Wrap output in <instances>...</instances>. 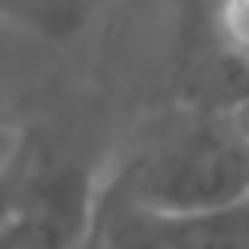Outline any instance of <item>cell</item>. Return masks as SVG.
Returning a JSON list of instances; mask_svg holds the SVG:
<instances>
[{
	"mask_svg": "<svg viewBox=\"0 0 249 249\" xmlns=\"http://www.w3.org/2000/svg\"><path fill=\"white\" fill-rule=\"evenodd\" d=\"M113 183L163 218L202 214L249 195V136L237 109L198 101L175 109Z\"/></svg>",
	"mask_w": 249,
	"mask_h": 249,
	"instance_id": "6da1fadb",
	"label": "cell"
},
{
	"mask_svg": "<svg viewBox=\"0 0 249 249\" xmlns=\"http://www.w3.org/2000/svg\"><path fill=\"white\" fill-rule=\"evenodd\" d=\"M97 237H101V249H171V237H167L160 214L132 202L117 183L101 187Z\"/></svg>",
	"mask_w": 249,
	"mask_h": 249,
	"instance_id": "7a4b0ae2",
	"label": "cell"
},
{
	"mask_svg": "<svg viewBox=\"0 0 249 249\" xmlns=\"http://www.w3.org/2000/svg\"><path fill=\"white\" fill-rule=\"evenodd\" d=\"M160 222L171 237V249H249V195L202 214H160Z\"/></svg>",
	"mask_w": 249,
	"mask_h": 249,
	"instance_id": "3957f363",
	"label": "cell"
},
{
	"mask_svg": "<svg viewBox=\"0 0 249 249\" xmlns=\"http://www.w3.org/2000/svg\"><path fill=\"white\" fill-rule=\"evenodd\" d=\"M93 0H0V23L23 27L43 39H70L89 19Z\"/></svg>",
	"mask_w": 249,
	"mask_h": 249,
	"instance_id": "277c9868",
	"label": "cell"
},
{
	"mask_svg": "<svg viewBox=\"0 0 249 249\" xmlns=\"http://www.w3.org/2000/svg\"><path fill=\"white\" fill-rule=\"evenodd\" d=\"M214 51L233 70V78L249 97V0L214 4Z\"/></svg>",
	"mask_w": 249,
	"mask_h": 249,
	"instance_id": "5b68a950",
	"label": "cell"
},
{
	"mask_svg": "<svg viewBox=\"0 0 249 249\" xmlns=\"http://www.w3.org/2000/svg\"><path fill=\"white\" fill-rule=\"evenodd\" d=\"M43 148H39V140L27 132L23 140H19V148L0 163V237H4V230L16 222V214L23 210V202H27V195H31V183H35V171H39V163H43Z\"/></svg>",
	"mask_w": 249,
	"mask_h": 249,
	"instance_id": "8992f818",
	"label": "cell"
},
{
	"mask_svg": "<svg viewBox=\"0 0 249 249\" xmlns=\"http://www.w3.org/2000/svg\"><path fill=\"white\" fill-rule=\"evenodd\" d=\"M27 136V128L23 124H16V121H0V163L19 148V140Z\"/></svg>",
	"mask_w": 249,
	"mask_h": 249,
	"instance_id": "52a82bcc",
	"label": "cell"
},
{
	"mask_svg": "<svg viewBox=\"0 0 249 249\" xmlns=\"http://www.w3.org/2000/svg\"><path fill=\"white\" fill-rule=\"evenodd\" d=\"M74 249H101V237H97V218H93V226H89V233L74 245Z\"/></svg>",
	"mask_w": 249,
	"mask_h": 249,
	"instance_id": "ba28073f",
	"label": "cell"
},
{
	"mask_svg": "<svg viewBox=\"0 0 249 249\" xmlns=\"http://www.w3.org/2000/svg\"><path fill=\"white\" fill-rule=\"evenodd\" d=\"M0 121H12V117H8V113H4V109H0Z\"/></svg>",
	"mask_w": 249,
	"mask_h": 249,
	"instance_id": "9c48e42d",
	"label": "cell"
}]
</instances>
